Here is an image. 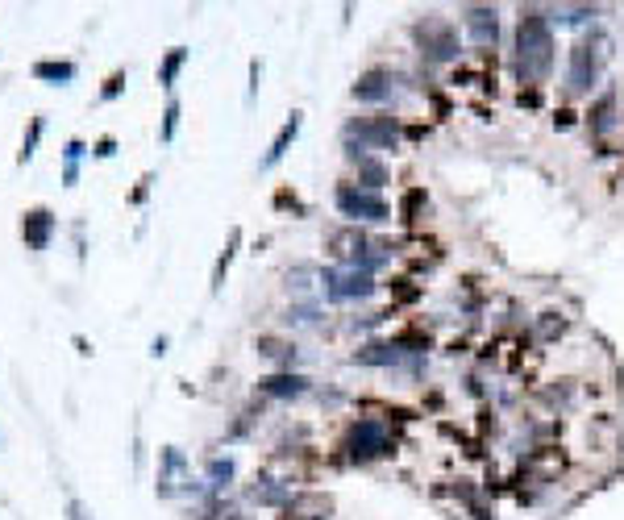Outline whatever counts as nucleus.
<instances>
[{
	"instance_id": "10",
	"label": "nucleus",
	"mask_w": 624,
	"mask_h": 520,
	"mask_svg": "<svg viewBox=\"0 0 624 520\" xmlns=\"http://www.w3.org/2000/svg\"><path fill=\"white\" fill-rule=\"evenodd\" d=\"M404 75L396 67H384V63H371L367 71H358V80L350 84V100L354 105H367V109H387L396 100Z\"/></svg>"
},
{
	"instance_id": "20",
	"label": "nucleus",
	"mask_w": 624,
	"mask_h": 520,
	"mask_svg": "<svg viewBox=\"0 0 624 520\" xmlns=\"http://www.w3.org/2000/svg\"><path fill=\"white\" fill-rule=\"evenodd\" d=\"M600 13V4H553V9H545V17L553 29H578V25H595Z\"/></svg>"
},
{
	"instance_id": "4",
	"label": "nucleus",
	"mask_w": 624,
	"mask_h": 520,
	"mask_svg": "<svg viewBox=\"0 0 624 520\" xmlns=\"http://www.w3.org/2000/svg\"><path fill=\"white\" fill-rule=\"evenodd\" d=\"M342 142L350 146H362V150H371V155H396L400 146H404V117L392 109H371V113H354L346 117L342 125Z\"/></svg>"
},
{
	"instance_id": "30",
	"label": "nucleus",
	"mask_w": 624,
	"mask_h": 520,
	"mask_svg": "<svg viewBox=\"0 0 624 520\" xmlns=\"http://www.w3.org/2000/svg\"><path fill=\"white\" fill-rule=\"evenodd\" d=\"M288 205L296 208V213H308V205H304V200L291 192V188H279V192H275V208H288Z\"/></svg>"
},
{
	"instance_id": "28",
	"label": "nucleus",
	"mask_w": 624,
	"mask_h": 520,
	"mask_svg": "<svg viewBox=\"0 0 624 520\" xmlns=\"http://www.w3.org/2000/svg\"><path fill=\"white\" fill-rule=\"evenodd\" d=\"M180 113H183L180 96H167V109H163V130H158V138H163V142H175V130H180Z\"/></svg>"
},
{
	"instance_id": "3",
	"label": "nucleus",
	"mask_w": 624,
	"mask_h": 520,
	"mask_svg": "<svg viewBox=\"0 0 624 520\" xmlns=\"http://www.w3.org/2000/svg\"><path fill=\"white\" fill-rule=\"evenodd\" d=\"M409 42L425 67H450L462 59V25L442 9H425L409 21Z\"/></svg>"
},
{
	"instance_id": "33",
	"label": "nucleus",
	"mask_w": 624,
	"mask_h": 520,
	"mask_svg": "<svg viewBox=\"0 0 624 520\" xmlns=\"http://www.w3.org/2000/svg\"><path fill=\"white\" fill-rule=\"evenodd\" d=\"M67 520H92L84 499H67Z\"/></svg>"
},
{
	"instance_id": "17",
	"label": "nucleus",
	"mask_w": 624,
	"mask_h": 520,
	"mask_svg": "<svg viewBox=\"0 0 624 520\" xmlns=\"http://www.w3.org/2000/svg\"><path fill=\"white\" fill-rule=\"evenodd\" d=\"M17 230H21V242L30 246V250H46L55 230H59V217H55L46 205H34L21 213V225H17Z\"/></svg>"
},
{
	"instance_id": "32",
	"label": "nucleus",
	"mask_w": 624,
	"mask_h": 520,
	"mask_svg": "<svg viewBox=\"0 0 624 520\" xmlns=\"http://www.w3.org/2000/svg\"><path fill=\"white\" fill-rule=\"evenodd\" d=\"M92 155H97V158H113V155H117V138H113V133H105V138L92 146Z\"/></svg>"
},
{
	"instance_id": "7",
	"label": "nucleus",
	"mask_w": 624,
	"mask_h": 520,
	"mask_svg": "<svg viewBox=\"0 0 624 520\" xmlns=\"http://www.w3.org/2000/svg\"><path fill=\"white\" fill-rule=\"evenodd\" d=\"M321 296L329 304H367L379 296V279L367 271H354V266H325Z\"/></svg>"
},
{
	"instance_id": "18",
	"label": "nucleus",
	"mask_w": 624,
	"mask_h": 520,
	"mask_svg": "<svg viewBox=\"0 0 624 520\" xmlns=\"http://www.w3.org/2000/svg\"><path fill=\"white\" fill-rule=\"evenodd\" d=\"M300 130H304V113H300V109H291V113H288V122L279 125L275 138H271V146H266V155L258 158V171L279 167V163H283V155L291 150V142L300 138Z\"/></svg>"
},
{
	"instance_id": "9",
	"label": "nucleus",
	"mask_w": 624,
	"mask_h": 520,
	"mask_svg": "<svg viewBox=\"0 0 624 520\" xmlns=\"http://www.w3.org/2000/svg\"><path fill=\"white\" fill-rule=\"evenodd\" d=\"M158 499H171L180 491H196V496H208L205 479H192V462L180 446H163L158 449V483H155Z\"/></svg>"
},
{
	"instance_id": "21",
	"label": "nucleus",
	"mask_w": 624,
	"mask_h": 520,
	"mask_svg": "<svg viewBox=\"0 0 624 520\" xmlns=\"http://www.w3.org/2000/svg\"><path fill=\"white\" fill-rule=\"evenodd\" d=\"M238 250H241V225H233V230H229V242L221 246V255H216V263H213V279H208V291H213V296H221V288H225L229 266H233Z\"/></svg>"
},
{
	"instance_id": "35",
	"label": "nucleus",
	"mask_w": 624,
	"mask_h": 520,
	"mask_svg": "<svg viewBox=\"0 0 624 520\" xmlns=\"http://www.w3.org/2000/svg\"><path fill=\"white\" fill-rule=\"evenodd\" d=\"M167 346H171L167 338H155V346H150V354H155V358H163V354H167Z\"/></svg>"
},
{
	"instance_id": "22",
	"label": "nucleus",
	"mask_w": 624,
	"mask_h": 520,
	"mask_svg": "<svg viewBox=\"0 0 624 520\" xmlns=\"http://www.w3.org/2000/svg\"><path fill=\"white\" fill-rule=\"evenodd\" d=\"M30 75L34 80H42V84H72L75 75H80V67H75L72 59H38L34 67H30Z\"/></svg>"
},
{
	"instance_id": "2",
	"label": "nucleus",
	"mask_w": 624,
	"mask_h": 520,
	"mask_svg": "<svg viewBox=\"0 0 624 520\" xmlns=\"http://www.w3.org/2000/svg\"><path fill=\"white\" fill-rule=\"evenodd\" d=\"M612 59V38L600 25H591L587 34H578L566 46V71H562V96L566 100H591L603 88V71Z\"/></svg>"
},
{
	"instance_id": "12",
	"label": "nucleus",
	"mask_w": 624,
	"mask_h": 520,
	"mask_svg": "<svg viewBox=\"0 0 624 520\" xmlns=\"http://www.w3.org/2000/svg\"><path fill=\"white\" fill-rule=\"evenodd\" d=\"M342 158L350 163V171H354V183H362V188L384 192L387 183H392V167H387L384 155H371V150H362V146L342 142Z\"/></svg>"
},
{
	"instance_id": "25",
	"label": "nucleus",
	"mask_w": 624,
	"mask_h": 520,
	"mask_svg": "<svg viewBox=\"0 0 624 520\" xmlns=\"http://www.w3.org/2000/svg\"><path fill=\"white\" fill-rule=\"evenodd\" d=\"M425 208H429V192H425V188H409V192L400 196V205H396V221L417 225V221L425 217Z\"/></svg>"
},
{
	"instance_id": "31",
	"label": "nucleus",
	"mask_w": 624,
	"mask_h": 520,
	"mask_svg": "<svg viewBox=\"0 0 624 520\" xmlns=\"http://www.w3.org/2000/svg\"><path fill=\"white\" fill-rule=\"evenodd\" d=\"M258 88H263V59H250V92H246V105H254Z\"/></svg>"
},
{
	"instance_id": "5",
	"label": "nucleus",
	"mask_w": 624,
	"mask_h": 520,
	"mask_svg": "<svg viewBox=\"0 0 624 520\" xmlns=\"http://www.w3.org/2000/svg\"><path fill=\"white\" fill-rule=\"evenodd\" d=\"M342 454L354 466H371V462L396 454V433L384 416H350L342 429Z\"/></svg>"
},
{
	"instance_id": "14",
	"label": "nucleus",
	"mask_w": 624,
	"mask_h": 520,
	"mask_svg": "<svg viewBox=\"0 0 624 520\" xmlns=\"http://www.w3.org/2000/svg\"><path fill=\"white\" fill-rule=\"evenodd\" d=\"M241 496H246V504H258V508H283L291 499V483H283L271 471H254L250 483L241 487Z\"/></svg>"
},
{
	"instance_id": "23",
	"label": "nucleus",
	"mask_w": 624,
	"mask_h": 520,
	"mask_svg": "<svg viewBox=\"0 0 624 520\" xmlns=\"http://www.w3.org/2000/svg\"><path fill=\"white\" fill-rule=\"evenodd\" d=\"M188 59H192V50L188 46H171L163 59H158V71H155V80H158V88H175V80H180V71L188 67Z\"/></svg>"
},
{
	"instance_id": "34",
	"label": "nucleus",
	"mask_w": 624,
	"mask_h": 520,
	"mask_svg": "<svg viewBox=\"0 0 624 520\" xmlns=\"http://www.w3.org/2000/svg\"><path fill=\"white\" fill-rule=\"evenodd\" d=\"M150 183H155V175H142V180H138V188H133V196H130V205H146V192H150Z\"/></svg>"
},
{
	"instance_id": "13",
	"label": "nucleus",
	"mask_w": 624,
	"mask_h": 520,
	"mask_svg": "<svg viewBox=\"0 0 624 520\" xmlns=\"http://www.w3.org/2000/svg\"><path fill=\"white\" fill-rule=\"evenodd\" d=\"M583 125H587V133L591 138H600V142L620 130V92H616L612 84L600 88V92L587 100V117H583Z\"/></svg>"
},
{
	"instance_id": "15",
	"label": "nucleus",
	"mask_w": 624,
	"mask_h": 520,
	"mask_svg": "<svg viewBox=\"0 0 624 520\" xmlns=\"http://www.w3.org/2000/svg\"><path fill=\"white\" fill-rule=\"evenodd\" d=\"M312 391V379L300 371H275V375H263L254 383V396L263 399H300Z\"/></svg>"
},
{
	"instance_id": "26",
	"label": "nucleus",
	"mask_w": 624,
	"mask_h": 520,
	"mask_svg": "<svg viewBox=\"0 0 624 520\" xmlns=\"http://www.w3.org/2000/svg\"><path fill=\"white\" fill-rule=\"evenodd\" d=\"M84 155H88L84 138H67V146H63V188H75V183H80V158Z\"/></svg>"
},
{
	"instance_id": "29",
	"label": "nucleus",
	"mask_w": 624,
	"mask_h": 520,
	"mask_svg": "<svg viewBox=\"0 0 624 520\" xmlns=\"http://www.w3.org/2000/svg\"><path fill=\"white\" fill-rule=\"evenodd\" d=\"M125 84H130V71H125V67H117V71H108L105 88H100V100H117L121 92H125Z\"/></svg>"
},
{
	"instance_id": "27",
	"label": "nucleus",
	"mask_w": 624,
	"mask_h": 520,
	"mask_svg": "<svg viewBox=\"0 0 624 520\" xmlns=\"http://www.w3.org/2000/svg\"><path fill=\"white\" fill-rule=\"evenodd\" d=\"M42 130H46V117H42V113H34V117H30V130H25V138H21V150H17V167H25V163L34 158Z\"/></svg>"
},
{
	"instance_id": "24",
	"label": "nucleus",
	"mask_w": 624,
	"mask_h": 520,
	"mask_svg": "<svg viewBox=\"0 0 624 520\" xmlns=\"http://www.w3.org/2000/svg\"><path fill=\"white\" fill-rule=\"evenodd\" d=\"M233 474H238V462L229 458H208V466H205V483H208V491L213 496H225L229 491V483H233Z\"/></svg>"
},
{
	"instance_id": "19",
	"label": "nucleus",
	"mask_w": 624,
	"mask_h": 520,
	"mask_svg": "<svg viewBox=\"0 0 624 520\" xmlns=\"http://www.w3.org/2000/svg\"><path fill=\"white\" fill-rule=\"evenodd\" d=\"M254 354H258V358H266V363H275L279 371H291V366H296V358H300L296 341L275 338V333H258V338H254Z\"/></svg>"
},
{
	"instance_id": "16",
	"label": "nucleus",
	"mask_w": 624,
	"mask_h": 520,
	"mask_svg": "<svg viewBox=\"0 0 624 520\" xmlns=\"http://www.w3.org/2000/svg\"><path fill=\"white\" fill-rule=\"evenodd\" d=\"M279 520H333V496L329 491H291Z\"/></svg>"
},
{
	"instance_id": "8",
	"label": "nucleus",
	"mask_w": 624,
	"mask_h": 520,
	"mask_svg": "<svg viewBox=\"0 0 624 520\" xmlns=\"http://www.w3.org/2000/svg\"><path fill=\"white\" fill-rule=\"evenodd\" d=\"M425 346L417 338H375V341H362L358 350L350 354L354 366H417Z\"/></svg>"
},
{
	"instance_id": "1",
	"label": "nucleus",
	"mask_w": 624,
	"mask_h": 520,
	"mask_svg": "<svg viewBox=\"0 0 624 520\" xmlns=\"http://www.w3.org/2000/svg\"><path fill=\"white\" fill-rule=\"evenodd\" d=\"M512 80L525 88H545L558 71V38L541 4H520L512 25Z\"/></svg>"
},
{
	"instance_id": "6",
	"label": "nucleus",
	"mask_w": 624,
	"mask_h": 520,
	"mask_svg": "<svg viewBox=\"0 0 624 520\" xmlns=\"http://www.w3.org/2000/svg\"><path fill=\"white\" fill-rule=\"evenodd\" d=\"M333 208L346 225H358V230L396 221V205H392L384 192H371V188H362V183H354V180L333 183Z\"/></svg>"
},
{
	"instance_id": "11",
	"label": "nucleus",
	"mask_w": 624,
	"mask_h": 520,
	"mask_svg": "<svg viewBox=\"0 0 624 520\" xmlns=\"http://www.w3.org/2000/svg\"><path fill=\"white\" fill-rule=\"evenodd\" d=\"M458 25H462V34L475 42V46H495L500 34H504V13L495 9V4H462L458 9Z\"/></svg>"
}]
</instances>
